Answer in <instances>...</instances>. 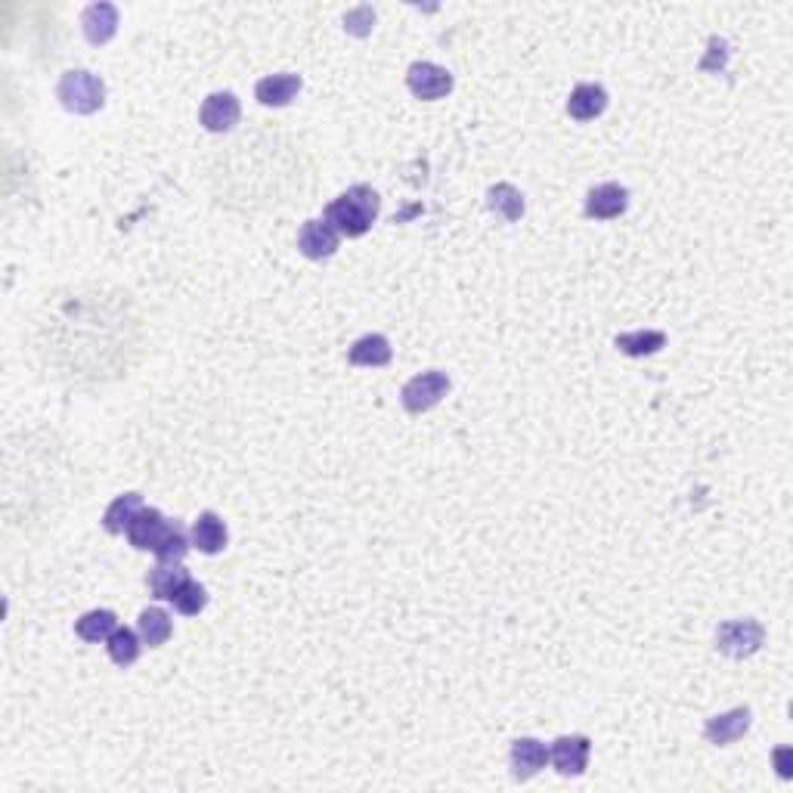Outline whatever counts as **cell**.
<instances>
[{
    "instance_id": "d6986e66",
    "label": "cell",
    "mask_w": 793,
    "mask_h": 793,
    "mask_svg": "<svg viewBox=\"0 0 793 793\" xmlns=\"http://www.w3.org/2000/svg\"><path fill=\"white\" fill-rule=\"evenodd\" d=\"M487 205L496 217H502L505 224H515V220L524 217V196L518 193V189L512 183H496L490 186V193H487Z\"/></svg>"
},
{
    "instance_id": "7a4b0ae2",
    "label": "cell",
    "mask_w": 793,
    "mask_h": 793,
    "mask_svg": "<svg viewBox=\"0 0 793 793\" xmlns=\"http://www.w3.org/2000/svg\"><path fill=\"white\" fill-rule=\"evenodd\" d=\"M56 97L59 103L66 106L75 115H93L100 112L106 103V84L100 75L84 72V69H72L59 78L56 84Z\"/></svg>"
},
{
    "instance_id": "4fadbf2b",
    "label": "cell",
    "mask_w": 793,
    "mask_h": 793,
    "mask_svg": "<svg viewBox=\"0 0 793 793\" xmlns=\"http://www.w3.org/2000/svg\"><path fill=\"white\" fill-rule=\"evenodd\" d=\"M301 90V78L292 75V72H279V75H270V78H261L258 87H255V97L261 106H270V109H282L289 106Z\"/></svg>"
},
{
    "instance_id": "7c38bea8",
    "label": "cell",
    "mask_w": 793,
    "mask_h": 793,
    "mask_svg": "<svg viewBox=\"0 0 793 793\" xmlns=\"http://www.w3.org/2000/svg\"><path fill=\"white\" fill-rule=\"evenodd\" d=\"M512 775L518 781H530L533 775H539L549 763V747L536 738H518L512 744Z\"/></svg>"
},
{
    "instance_id": "d4e9b609",
    "label": "cell",
    "mask_w": 793,
    "mask_h": 793,
    "mask_svg": "<svg viewBox=\"0 0 793 793\" xmlns=\"http://www.w3.org/2000/svg\"><path fill=\"white\" fill-rule=\"evenodd\" d=\"M186 552H189V539H186L183 527L174 521L171 530L165 533L162 543L155 546V558H158V561H165V564H180V561L186 558Z\"/></svg>"
},
{
    "instance_id": "ac0fdd59",
    "label": "cell",
    "mask_w": 793,
    "mask_h": 793,
    "mask_svg": "<svg viewBox=\"0 0 793 793\" xmlns=\"http://www.w3.org/2000/svg\"><path fill=\"white\" fill-rule=\"evenodd\" d=\"M186 583H189V570L183 564L158 561V567H152V574H149V592L162 601H174Z\"/></svg>"
},
{
    "instance_id": "9c48e42d",
    "label": "cell",
    "mask_w": 793,
    "mask_h": 793,
    "mask_svg": "<svg viewBox=\"0 0 793 793\" xmlns=\"http://www.w3.org/2000/svg\"><path fill=\"white\" fill-rule=\"evenodd\" d=\"M338 239L341 236L332 230V224H326V220H307L298 233V248L310 261H326L338 251Z\"/></svg>"
},
{
    "instance_id": "603a6c76",
    "label": "cell",
    "mask_w": 793,
    "mask_h": 793,
    "mask_svg": "<svg viewBox=\"0 0 793 793\" xmlns=\"http://www.w3.org/2000/svg\"><path fill=\"white\" fill-rule=\"evenodd\" d=\"M140 632H134V629H128V626H118L112 636H109V642H106V651H109V657H112V663H118L121 670L124 666H131V663H137V657H140Z\"/></svg>"
},
{
    "instance_id": "5b68a950",
    "label": "cell",
    "mask_w": 793,
    "mask_h": 793,
    "mask_svg": "<svg viewBox=\"0 0 793 793\" xmlns=\"http://www.w3.org/2000/svg\"><path fill=\"white\" fill-rule=\"evenodd\" d=\"M589 750H592V741L586 735H561L549 747V763L555 766L558 775L577 778L589 766Z\"/></svg>"
},
{
    "instance_id": "83f0119b",
    "label": "cell",
    "mask_w": 793,
    "mask_h": 793,
    "mask_svg": "<svg viewBox=\"0 0 793 793\" xmlns=\"http://www.w3.org/2000/svg\"><path fill=\"white\" fill-rule=\"evenodd\" d=\"M787 756H790V750H778V753H775V759H778V775H781V778H790Z\"/></svg>"
},
{
    "instance_id": "7402d4cb",
    "label": "cell",
    "mask_w": 793,
    "mask_h": 793,
    "mask_svg": "<svg viewBox=\"0 0 793 793\" xmlns=\"http://www.w3.org/2000/svg\"><path fill=\"white\" fill-rule=\"evenodd\" d=\"M171 629H174V623H171L168 611H162V608H146V611L140 614V623H137L140 639H143V645H149V648L165 645V642L171 639Z\"/></svg>"
},
{
    "instance_id": "30bf717a",
    "label": "cell",
    "mask_w": 793,
    "mask_h": 793,
    "mask_svg": "<svg viewBox=\"0 0 793 793\" xmlns=\"http://www.w3.org/2000/svg\"><path fill=\"white\" fill-rule=\"evenodd\" d=\"M171 530V521H165V515L158 509H140V515L134 518V524L128 527V539L131 546L140 552H155V546L162 543L165 533Z\"/></svg>"
},
{
    "instance_id": "ffe728a7",
    "label": "cell",
    "mask_w": 793,
    "mask_h": 793,
    "mask_svg": "<svg viewBox=\"0 0 793 793\" xmlns=\"http://www.w3.org/2000/svg\"><path fill=\"white\" fill-rule=\"evenodd\" d=\"M140 509H143V496L140 493H124V496H118L109 505V509H106L103 527L109 533H128V527L134 524V518L140 515Z\"/></svg>"
},
{
    "instance_id": "4316f807",
    "label": "cell",
    "mask_w": 793,
    "mask_h": 793,
    "mask_svg": "<svg viewBox=\"0 0 793 793\" xmlns=\"http://www.w3.org/2000/svg\"><path fill=\"white\" fill-rule=\"evenodd\" d=\"M372 25H375V10L372 7H357V10H351L344 16V28L351 31V35H357V38H366L372 31Z\"/></svg>"
},
{
    "instance_id": "6da1fadb",
    "label": "cell",
    "mask_w": 793,
    "mask_h": 793,
    "mask_svg": "<svg viewBox=\"0 0 793 793\" xmlns=\"http://www.w3.org/2000/svg\"><path fill=\"white\" fill-rule=\"evenodd\" d=\"M378 208H382V199L372 186H351L347 193H341L335 202L326 205V224H332V230L338 236L347 239H360L372 230V224L378 220Z\"/></svg>"
},
{
    "instance_id": "5bb4252c",
    "label": "cell",
    "mask_w": 793,
    "mask_h": 793,
    "mask_svg": "<svg viewBox=\"0 0 793 793\" xmlns=\"http://www.w3.org/2000/svg\"><path fill=\"white\" fill-rule=\"evenodd\" d=\"M81 28L90 44H109L118 31V10L112 4H90L81 13Z\"/></svg>"
},
{
    "instance_id": "2e32d148",
    "label": "cell",
    "mask_w": 793,
    "mask_h": 793,
    "mask_svg": "<svg viewBox=\"0 0 793 793\" xmlns=\"http://www.w3.org/2000/svg\"><path fill=\"white\" fill-rule=\"evenodd\" d=\"M227 524L214 512H202L193 524V546L205 555H217L227 549Z\"/></svg>"
},
{
    "instance_id": "8fae6325",
    "label": "cell",
    "mask_w": 793,
    "mask_h": 793,
    "mask_svg": "<svg viewBox=\"0 0 793 793\" xmlns=\"http://www.w3.org/2000/svg\"><path fill=\"white\" fill-rule=\"evenodd\" d=\"M750 719H753V713H750L747 707L728 710V713H722V716H713V719H707V725H704V735H707V741H710V744H716V747H728V744H735L738 738H744V735H747Z\"/></svg>"
},
{
    "instance_id": "52a82bcc",
    "label": "cell",
    "mask_w": 793,
    "mask_h": 793,
    "mask_svg": "<svg viewBox=\"0 0 793 793\" xmlns=\"http://www.w3.org/2000/svg\"><path fill=\"white\" fill-rule=\"evenodd\" d=\"M239 115H242L239 100L233 97L230 90L211 93V97L202 103V112H199L205 131H211V134H227V131H233L236 124H239Z\"/></svg>"
},
{
    "instance_id": "3957f363",
    "label": "cell",
    "mask_w": 793,
    "mask_h": 793,
    "mask_svg": "<svg viewBox=\"0 0 793 793\" xmlns=\"http://www.w3.org/2000/svg\"><path fill=\"white\" fill-rule=\"evenodd\" d=\"M763 642H766V629L756 620H728L716 629V648L735 660L756 654L763 648Z\"/></svg>"
},
{
    "instance_id": "9a60e30c",
    "label": "cell",
    "mask_w": 793,
    "mask_h": 793,
    "mask_svg": "<svg viewBox=\"0 0 793 793\" xmlns=\"http://www.w3.org/2000/svg\"><path fill=\"white\" fill-rule=\"evenodd\" d=\"M608 109V90L601 84H577L567 100V115L577 121H592Z\"/></svg>"
},
{
    "instance_id": "277c9868",
    "label": "cell",
    "mask_w": 793,
    "mask_h": 793,
    "mask_svg": "<svg viewBox=\"0 0 793 793\" xmlns=\"http://www.w3.org/2000/svg\"><path fill=\"white\" fill-rule=\"evenodd\" d=\"M447 394H450V375L440 372V369H428L416 378H409V382L403 385L400 400L409 412H428Z\"/></svg>"
},
{
    "instance_id": "ba28073f",
    "label": "cell",
    "mask_w": 793,
    "mask_h": 793,
    "mask_svg": "<svg viewBox=\"0 0 793 793\" xmlns=\"http://www.w3.org/2000/svg\"><path fill=\"white\" fill-rule=\"evenodd\" d=\"M629 208V189L620 183H601L589 189L586 196V217L592 220H614Z\"/></svg>"
},
{
    "instance_id": "8992f818",
    "label": "cell",
    "mask_w": 793,
    "mask_h": 793,
    "mask_svg": "<svg viewBox=\"0 0 793 793\" xmlns=\"http://www.w3.org/2000/svg\"><path fill=\"white\" fill-rule=\"evenodd\" d=\"M406 84L419 100H443L453 90V75L434 62H412L406 72Z\"/></svg>"
},
{
    "instance_id": "44dd1931",
    "label": "cell",
    "mask_w": 793,
    "mask_h": 793,
    "mask_svg": "<svg viewBox=\"0 0 793 793\" xmlns=\"http://www.w3.org/2000/svg\"><path fill=\"white\" fill-rule=\"evenodd\" d=\"M620 347V354L626 357H651L660 347H666V335L657 329H639V332H623L614 341Z\"/></svg>"
},
{
    "instance_id": "cb8c5ba5",
    "label": "cell",
    "mask_w": 793,
    "mask_h": 793,
    "mask_svg": "<svg viewBox=\"0 0 793 793\" xmlns=\"http://www.w3.org/2000/svg\"><path fill=\"white\" fill-rule=\"evenodd\" d=\"M118 629V617L112 611H90L75 623V632L84 642H109V636Z\"/></svg>"
},
{
    "instance_id": "e0dca14e",
    "label": "cell",
    "mask_w": 793,
    "mask_h": 793,
    "mask_svg": "<svg viewBox=\"0 0 793 793\" xmlns=\"http://www.w3.org/2000/svg\"><path fill=\"white\" fill-rule=\"evenodd\" d=\"M394 357L391 351V341L385 335H363L351 344V351H347V360H351L354 366H388Z\"/></svg>"
},
{
    "instance_id": "484cf974",
    "label": "cell",
    "mask_w": 793,
    "mask_h": 793,
    "mask_svg": "<svg viewBox=\"0 0 793 793\" xmlns=\"http://www.w3.org/2000/svg\"><path fill=\"white\" fill-rule=\"evenodd\" d=\"M205 605H208V592H205V586L196 583V580H189V583L180 589V595L174 598V608H177L180 614H186V617H196Z\"/></svg>"
}]
</instances>
